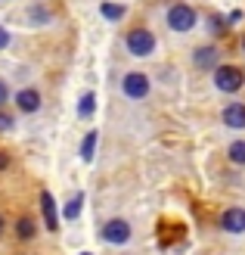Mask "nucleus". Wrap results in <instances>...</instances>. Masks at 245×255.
I'll return each instance as SVG.
<instances>
[{
    "label": "nucleus",
    "mask_w": 245,
    "mask_h": 255,
    "mask_svg": "<svg viewBox=\"0 0 245 255\" xmlns=\"http://www.w3.org/2000/svg\"><path fill=\"white\" fill-rule=\"evenodd\" d=\"M124 47H127V53L131 56H137V59H146V56H152L156 53V34H152L146 25H137V28H131L127 31V37H124Z\"/></svg>",
    "instance_id": "f257e3e1"
},
{
    "label": "nucleus",
    "mask_w": 245,
    "mask_h": 255,
    "mask_svg": "<svg viewBox=\"0 0 245 255\" xmlns=\"http://www.w3.org/2000/svg\"><path fill=\"white\" fill-rule=\"evenodd\" d=\"M196 22H199V12L192 9L189 3H174L171 9H167V28L177 31V34H186L196 28Z\"/></svg>",
    "instance_id": "f03ea898"
},
{
    "label": "nucleus",
    "mask_w": 245,
    "mask_h": 255,
    "mask_svg": "<svg viewBox=\"0 0 245 255\" xmlns=\"http://www.w3.org/2000/svg\"><path fill=\"white\" fill-rule=\"evenodd\" d=\"M245 84V72L239 66H217L214 69V87L224 94H236Z\"/></svg>",
    "instance_id": "7ed1b4c3"
},
{
    "label": "nucleus",
    "mask_w": 245,
    "mask_h": 255,
    "mask_svg": "<svg viewBox=\"0 0 245 255\" xmlns=\"http://www.w3.org/2000/svg\"><path fill=\"white\" fill-rule=\"evenodd\" d=\"M99 237H102V243H109V246H124L127 240H131V224L124 218H112V221L102 224Z\"/></svg>",
    "instance_id": "20e7f679"
},
{
    "label": "nucleus",
    "mask_w": 245,
    "mask_h": 255,
    "mask_svg": "<svg viewBox=\"0 0 245 255\" xmlns=\"http://www.w3.org/2000/svg\"><path fill=\"white\" fill-rule=\"evenodd\" d=\"M149 75H143V72H127L124 78H121V91H124V97H131V100H143L146 94H149Z\"/></svg>",
    "instance_id": "39448f33"
},
{
    "label": "nucleus",
    "mask_w": 245,
    "mask_h": 255,
    "mask_svg": "<svg viewBox=\"0 0 245 255\" xmlns=\"http://www.w3.org/2000/svg\"><path fill=\"white\" fill-rule=\"evenodd\" d=\"M217 227H221L224 234H245V209L242 206H230L221 212V218H217Z\"/></svg>",
    "instance_id": "423d86ee"
},
{
    "label": "nucleus",
    "mask_w": 245,
    "mask_h": 255,
    "mask_svg": "<svg viewBox=\"0 0 245 255\" xmlns=\"http://www.w3.org/2000/svg\"><path fill=\"white\" fill-rule=\"evenodd\" d=\"M221 122L224 128H230V131H245V103H227L224 112H221Z\"/></svg>",
    "instance_id": "0eeeda50"
},
{
    "label": "nucleus",
    "mask_w": 245,
    "mask_h": 255,
    "mask_svg": "<svg viewBox=\"0 0 245 255\" xmlns=\"http://www.w3.org/2000/svg\"><path fill=\"white\" fill-rule=\"evenodd\" d=\"M192 62H196V69H202V72H214L221 66V50L205 44V47H199L196 53H192Z\"/></svg>",
    "instance_id": "6e6552de"
},
{
    "label": "nucleus",
    "mask_w": 245,
    "mask_h": 255,
    "mask_svg": "<svg viewBox=\"0 0 245 255\" xmlns=\"http://www.w3.org/2000/svg\"><path fill=\"white\" fill-rule=\"evenodd\" d=\"M41 212H44V224H47V231H59V212H56V202H53V196L47 193H41Z\"/></svg>",
    "instance_id": "1a4fd4ad"
},
{
    "label": "nucleus",
    "mask_w": 245,
    "mask_h": 255,
    "mask_svg": "<svg viewBox=\"0 0 245 255\" xmlns=\"http://www.w3.org/2000/svg\"><path fill=\"white\" fill-rule=\"evenodd\" d=\"M16 106H19V112H37L41 109V94L34 87H25V91L16 94Z\"/></svg>",
    "instance_id": "9d476101"
},
{
    "label": "nucleus",
    "mask_w": 245,
    "mask_h": 255,
    "mask_svg": "<svg viewBox=\"0 0 245 255\" xmlns=\"http://www.w3.org/2000/svg\"><path fill=\"white\" fill-rule=\"evenodd\" d=\"M99 12H102V19H109V22H121V19L127 16V6H124V3H115V0H109V3H102V6H99Z\"/></svg>",
    "instance_id": "9b49d317"
},
{
    "label": "nucleus",
    "mask_w": 245,
    "mask_h": 255,
    "mask_svg": "<svg viewBox=\"0 0 245 255\" xmlns=\"http://www.w3.org/2000/svg\"><path fill=\"white\" fill-rule=\"evenodd\" d=\"M93 112H96V94L87 91V94H81V100H78V116H81V119H90Z\"/></svg>",
    "instance_id": "f8f14e48"
},
{
    "label": "nucleus",
    "mask_w": 245,
    "mask_h": 255,
    "mask_svg": "<svg viewBox=\"0 0 245 255\" xmlns=\"http://www.w3.org/2000/svg\"><path fill=\"white\" fill-rule=\"evenodd\" d=\"M37 227H34V218H28V215H22V218L16 221V237L19 240H34Z\"/></svg>",
    "instance_id": "ddd939ff"
},
{
    "label": "nucleus",
    "mask_w": 245,
    "mask_h": 255,
    "mask_svg": "<svg viewBox=\"0 0 245 255\" xmlns=\"http://www.w3.org/2000/svg\"><path fill=\"white\" fill-rule=\"evenodd\" d=\"M93 152H96V131H87L84 140H81V159L93 162Z\"/></svg>",
    "instance_id": "4468645a"
},
{
    "label": "nucleus",
    "mask_w": 245,
    "mask_h": 255,
    "mask_svg": "<svg viewBox=\"0 0 245 255\" xmlns=\"http://www.w3.org/2000/svg\"><path fill=\"white\" fill-rule=\"evenodd\" d=\"M227 159L233 165H245V140H233L227 149Z\"/></svg>",
    "instance_id": "2eb2a0df"
},
{
    "label": "nucleus",
    "mask_w": 245,
    "mask_h": 255,
    "mask_svg": "<svg viewBox=\"0 0 245 255\" xmlns=\"http://www.w3.org/2000/svg\"><path fill=\"white\" fill-rule=\"evenodd\" d=\"M81 209H84V193H75V196L69 199V206H66V218L75 221V218L81 215Z\"/></svg>",
    "instance_id": "dca6fc26"
},
{
    "label": "nucleus",
    "mask_w": 245,
    "mask_h": 255,
    "mask_svg": "<svg viewBox=\"0 0 245 255\" xmlns=\"http://www.w3.org/2000/svg\"><path fill=\"white\" fill-rule=\"evenodd\" d=\"M208 34H217V37L227 34V22H224L221 16H214V12L208 16Z\"/></svg>",
    "instance_id": "f3484780"
},
{
    "label": "nucleus",
    "mask_w": 245,
    "mask_h": 255,
    "mask_svg": "<svg viewBox=\"0 0 245 255\" xmlns=\"http://www.w3.org/2000/svg\"><path fill=\"white\" fill-rule=\"evenodd\" d=\"M12 128V116H6V112H0V131H9Z\"/></svg>",
    "instance_id": "a211bd4d"
},
{
    "label": "nucleus",
    "mask_w": 245,
    "mask_h": 255,
    "mask_svg": "<svg viewBox=\"0 0 245 255\" xmlns=\"http://www.w3.org/2000/svg\"><path fill=\"white\" fill-rule=\"evenodd\" d=\"M6 100H9V87H6V81H3V78H0V106H3Z\"/></svg>",
    "instance_id": "6ab92c4d"
},
{
    "label": "nucleus",
    "mask_w": 245,
    "mask_h": 255,
    "mask_svg": "<svg viewBox=\"0 0 245 255\" xmlns=\"http://www.w3.org/2000/svg\"><path fill=\"white\" fill-rule=\"evenodd\" d=\"M6 44H9V31H6V28H0V50H3Z\"/></svg>",
    "instance_id": "aec40b11"
},
{
    "label": "nucleus",
    "mask_w": 245,
    "mask_h": 255,
    "mask_svg": "<svg viewBox=\"0 0 245 255\" xmlns=\"http://www.w3.org/2000/svg\"><path fill=\"white\" fill-rule=\"evenodd\" d=\"M6 165H9V162H6V152H0V171H3Z\"/></svg>",
    "instance_id": "412c9836"
},
{
    "label": "nucleus",
    "mask_w": 245,
    "mask_h": 255,
    "mask_svg": "<svg viewBox=\"0 0 245 255\" xmlns=\"http://www.w3.org/2000/svg\"><path fill=\"white\" fill-rule=\"evenodd\" d=\"M0 234H3V218H0Z\"/></svg>",
    "instance_id": "4be33fe9"
},
{
    "label": "nucleus",
    "mask_w": 245,
    "mask_h": 255,
    "mask_svg": "<svg viewBox=\"0 0 245 255\" xmlns=\"http://www.w3.org/2000/svg\"><path fill=\"white\" fill-rule=\"evenodd\" d=\"M81 255H93V252H81Z\"/></svg>",
    "instance_id": "5701e85b"
},
{
    "label": "nucleus",
    "mask_w": 245,
    "mask_h": 255,
    "mask_svg": "<svg viewBox=\"0 0 245 255\" xmlns=\"http://www.w3.org/2000/svg\"><path fill=\"white\" fill-rule=\"evenodd\" d=\"M242 47H245V41H242Z\"/></svg>",
    "instance_id": "b1692460"
}]
</instances>
